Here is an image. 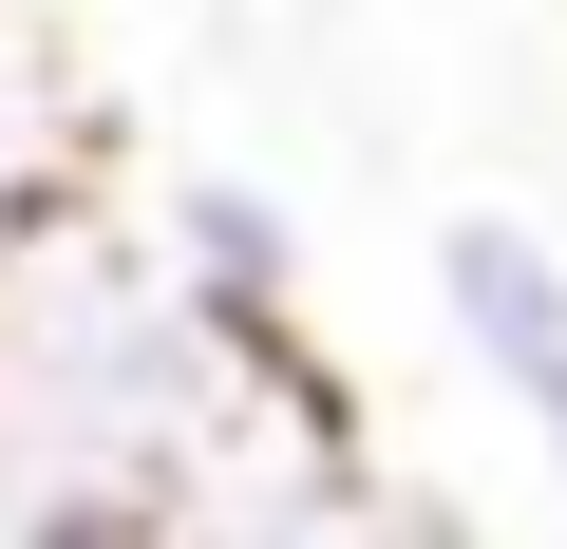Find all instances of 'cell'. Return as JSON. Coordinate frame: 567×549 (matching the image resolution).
<instances>
[{
  "mask_svg": "<svg viewBox=\"0 0 567 549\" xmlns=\"http://www.w3.org/2000/svg\"><path fill=\"white\" fill-rule=\"evenodd\" d=\"M360 474V417L303 342H227L152 190H76L0 246V549H227Z\"/></svg>",
  "mask_w": 567,
  "mask_h": 549,
  "instance_id": "obj_1",
  "label": "cell"
},
{
  "mask_svg": "<svg viewBox=\"0 0 567 549\" xmlns=\"http://www.w3.org/2000/svg\"><path fill=\"white\" fill-rule=\"evenodd\" d=\"M435 323H454V360L529 417V455H567V227H529V209H435Z\"/></svg>",
  "mask_w": 567,
  "mask_h": 549,
  "instance_id": "obj_2",
  "label": "cell"
},
{
  "mask_svg": "<svg viewBox=\"0 0 567 549\" xmlns=\"http://www.w3.org/2000/svg\"><path fill=\"white\" fill-rule=\"evenodd\" d=\"M152 246L227 342H303V227L265 171H152Z\"/></svg>",
  "mask_w": 567,
  "mask_h": 549,
  "instance_id": "obj_3",
  "label": "cell"
},
{
  "mask_svg": "<svg viewBox=\"0 0 567 549\" xmlns=\"http://www.w3.org/2000/svg\"><path fill=\"white\" fill-rule=\"evenodd\" d=\"M76 190H114V133H95V95H76V58L0 0V246L20 227H58Z\"/></svg>",
  "mask_w": 567,
  "mask_h": 549,
  "instance_id": "obj_4",
  "label": "cell"
},
{
  "mask_svg": "<svg viewBox=\"0 0 567 549\" xmlns=\"http://www.w3.org/2000/svg\"><path fill=\"white\" fill-rule=\"evenodd\" d=\"M227 549H454V530H435V511H416V492H398V474L360 455L341 492H303V511H265V530H227Z\"/></svg>",
  "mask_w": 567,
  "mask_h": 549,
  "instance_id": "obj_5",
  "label": "cell"
},
{
  "mask_svg": "<svg viewBox=\"0 0 567 549\" xmlns=\"http://www.w3.org/2000/svg\"><path fill=\"white\" fill-rule=\"evenodd\" d=\"M548 474H567V455H548Z\"/></svg>",
  "mask_w": 567,
  "mask_h": 549,
  "instance_id": "obj_6",
  "label": "cell"
}]
</instances>
